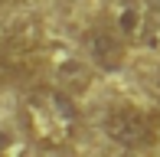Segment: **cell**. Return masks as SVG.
Listing matches in <instances>:
<instances>
[{
    "label": "cell",
    "instance_id": "52a82bcc",
    "mask_svg": "<svg viewBox=\"0 0 160 157\" xmlns=\"http://www.w3.org/2000/svg\"><path fill=\"white\" fill-rule=\"evenodd\" d=\"M154 124H157V138H160V115H157V118H154Z\"/></svg>",
    "mask_w": 160,
    "mask_h": 157
},
{
    "label": "cell",
    "instance_id": "3957f363",
    "mask_svg": "<svg viewBox=\"0 0 160 157\" xmlns=\"http://www.w3.org/2000/svg\"><path fill=\"white\" fill-rule=\"evenodd\" d=\"M85 56L92 59V66H98L101 72H118L128 59V43L111 30V26L98 23L85 33Z\"/></svg>",
    "mask_w": 160,
    "mask_h": 157
},
{
    "label": "cell",
    "instance_id": "8992f818",
    "mask_svg": "<svg viewBox=\"0 0 160 157\" xmlns=\"http://www.w3.org/2000/svg\"><path fill=\"white\" fill-rule=\"evenodd\" d=\"M49 157H69V154H62V151H52V154H49Z\"/></svg>",
    "mask_w": 160,
    "mask_h": 157
},
{
    "label": "cell",
    "instance_id": "7a4b0ae2",
    "mask_svg": "<svg viewBox=\"0 0 160 157\" xmlns=\"http://www.w3.org/2000/svg\"><path fill=\"white\" fill-rule=\"evenodd\" d=\"M101 131L108 141H114L124 151H147L157 144V124L144 108L134 105H114L101 118Z\"/></svg>",
    "mask_w": 160,
    "mask_h": 157
},
{
    "label": "cell",
    "instance_id": "5b68a950",
    "mask_svg": "<svg viewBox=\"0 0 160 157\" xmlns=\"http://www.w3.org/2000/svg\"><path fill=\"white\" fill-rule=\"evenodd\" d=\"M111 30L118 33L121 39H137L144 33V10H141V3H121L118 7V13H114V23H111Z\"/></svg>",
    "mask_w": 160,
    "mask_h": 157
},
{
    "label": "cell",
    "instance_id": "277c9868",
    "mask_svg": "<svg viewBox=\"0 0 160 157\" xmlns=\"http://www.w3.org/2000/svg\"><path fill=\"white\" fill-rule=\"evenodd\" d=\"M52 75H56V89L65 92L69 98H75L78 92H88V85H92V69H88V62H82V56H75V53L59 56Z\"/></svg>",
    "mask_w": 160,
    "mask_h": 157
},
{
    "label": "cell",
    "instance_id": "6da1fadb",
    "mask_svg": "<svg viewBox=\"0 0 160 157\" xmlns=\"http://www.w3.org/2000/svg\"><path fill=\"white\" fill-rule=\"evenodd\" d=\"M23 128L42 151H65L78 131V108L56 85H33L23 95Z\"/></svg>",
    "mask_w": 160,
    "mask_h": 157
}]
</instances>
